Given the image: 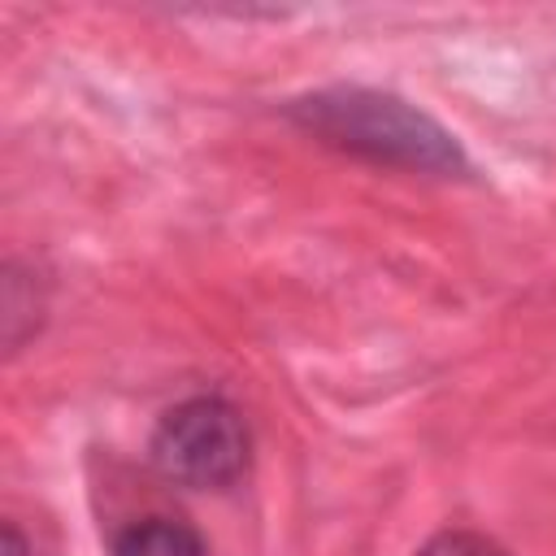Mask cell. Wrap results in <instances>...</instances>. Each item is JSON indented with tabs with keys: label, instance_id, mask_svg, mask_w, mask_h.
<instances>
[{
	"label": "cell",
	"instance_id": "obj_3",
	"mask_svg": "<svg viewBox=\"0 0 556 556\" xmlns=\"http://www.w3.org/2000/svg\"><path fill=\"white\" fill-rule=\"evenodd\" d=\"M113 556H204V543L182 521L148 517V521H135L130 530L117 534Z\"/></svg>",
	"mask_w": 556,
	"mask_h": 556
},
{
	"label": "cell",
	"instance_id": "obj_5",
	"mask_svg": "<svg viewBox=\"0 0 556 556\" xmlns=\"http://www.w3.org/2000/svg\"><path fill=\"white\" fill-rule=\"evenodd\" d=\"M0 556H26V539L17 534V526H4V547Z\"/></svg>",
	"mask_w": 556,
	"mask_h": 556
},
{
	"label": "cell",
	"instance_id": "obj_1",
	"mask_svg": "<svg viewBox=\"0 0 556 556\" xmlns=\"http://www.w3.org/2000/svg\"><path fill=\"white\" fill-rule=\"evenodd\" d=\"M291 117L330 148L356 152L378 165H404L426 174L465 169L460 143L421 109L369 87H330L291 104Z\"/></svg>",
	"mask_w": 556,
	"mask_h": 556
},
{
	"label": "cell",
	"instance_id": "obj_4",
	"mask_svg": "<svg viewBox=\"0 0 556 556\" xmlns=\"http://www.w3.org/2000/svg\"><path fill=\"white\" fill-rule=\"evenodd\" d=\"M417 556H504L500 547H491L478 534H439L430 547H421Z\"/></svg>",
	"mask_w": 556,
	"mask_h": 556
},
{
	"label": "cell",
	"instance_id": "obj_2",
	"mask_svg": "<svg viewBox=\"0 0 556 556\" xmlns=\"http://www.w3.org/2000/svg\"><path fill=\"white\" fill-rule=\"evenodd\" d=\"M152 460L174 482L204 486V491L226 486L248 465V426L217 395L187 400L161 417L152 434Z\"/></svg>",
	"mask_w": 556,
	"mask_h": 556
}]
</instances>
